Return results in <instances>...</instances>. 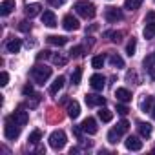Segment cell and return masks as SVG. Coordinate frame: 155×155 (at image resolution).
Wrapping results in <instances>:
<instances>
[{
	"label": "cell",
	"instance_id": "obj_1",
	"mask_svg": "<svg viewBox=\"0 0 155 155\" xmlns=\"http://www.w3.org/2000/svg\"><path fill=\"white\" fill-rule=\"evenodd\" d=\"M73 9L77 11V15L82 17V18H93L97 15V9H95V4L93 2H88V0H77Z\"/></svg>",
	"mask_w": 155,
	"mask_h": 155
},
{
	"label": "cell",
	"instance_id": "obj_2",
	"mask_svg": "<svg viewBox=\"0 0 155 155\" xmlns=\"http://www.w3.org/2000/svg\"><path fill=\"white\" fill-rule=\"evenodd\" d=\"M31 77H33V81L40 86H44V82L51 77V68L48 66H42V64H37L33 69H31Z\"/></svg>",
	"mask_w": 155,
	"mask_h": 155
},
{
	"label": "cell",
	"instance_id": "obj_3",
	"mask_svg": "<svg viewBox=\"0 0 155 155\" xmlns=\"http://www.w3.org/2000/svg\"><path fill=\"white\" fill-rule=\"evenodd\" d=\"M20 124H17L11 117H8V120H6V126H4V135H6V139H9V140H15V139H18V135H20Z\"/></svg>",
	"mask_w": 155,
	"mask_h": 155
},
{
	"label": "cell",
	"instance_id": "obj_4",
	"mask_svg": "<svg viewBox=\"0 0 155 155\" xmlns=\"http://www.w3.org/2000/svg\"><path fill=\"white\" fill-rule=\"evenodd\" d=\"M66 133L62 131V130H55L51 135H49V146L53 148V150H62L64 146H66Z\"/></svg>",
	"mask_w": 155,
	"mask_h": 155
},
{
	"label": "cell",
	"instance_id": "obj_5",
	"mask_svg": "<svg viewBox=\"0 0 155 155\" xmlns=\"http://www.w3.org/2000/svg\"><path fill=\"white\" fill-rule=\"evenodd\" d=\"M104 18H106L108 22L115 24V22L122 20V18H124V15H122V11H120L119 8H113V6H110V8H106V11H104Z\"/></svg>",
	"mask_w": 155,
	"mask_h": 155
},
{
	"label": "cell",
	"instance_id": "obj_6",
	"mask_svg": "<svg viewBox=\"0 0 155 155\" xmlns=\"http://www.w3.org/2000/svg\"><path fill=\"white\" fill-rule=\"evenodd\" d=\"M81 130H82L84 133H88V135H95V133L99 131L97 120H95L93 117H88V119H84V120H82V124H81Z\"/></svg>",
	"mask_w": 155,
	"mask_h": 155
},
{
	"label": "cell",
	"instance_id": "obj_7",
	"mask_svg": "<svg viewBox=\"0 0 155 155\" xmlns=\"http://www.w3.org/2000/svg\"><path fill=\"white\" fill-rule=\"evenodd\" d=\"M90 86H91L95 91H102V90H104V86H106V79H104L102 75L95 73V75H91V77H90Z\"/></svg>",
	"mask_w": 155,
	"mask_h": 155
},
{
	"label": "cell",
	"instance_id": "obj_8",
	"mask_svg": "<svg viewBox=\"0 0 155 155\" xmlns=\"http://www.w3.org/2000/svg\"><path fill=\"white\" fill-rule=\"evenodd\" d=\"M11 119L17 122V124H20V126H26L28 124V120H29V115H28V111L24 110V106H20L13 115H11Z\"/></svg>",
	"mask_w": 155,
	"mask_h": 155
},
{
	"label": "cell",
	"instance_id": "obj_9",
	"mask_svg": "<svg viewBox=\"0 0 155 155\" xmlns=\"http://www.w3.org/2000/svg\"><path fill=\"white\" fill-rule=\"evenodd\" d=\"M124 144H126V148H128L130 151H139V150H142V140H140L139 137H135V135L126 137Z\"/></svg>",
	"mask_w": 155,
	"mask_h": 155
},
{
	"label": "cell",
	"instance_id": "obj_10",
	"mask_svg": "<svg viewBox=\"0 0 155 155\" xmlns=\"http://www.w3.org/2000/svg\"><path fill=\"white\" fill-rule=\"evenodd\" d=\"M62 26H64V29H66V31H77V29L81 28L79 20H77L73 15H66V17H64V20H62Z\"/></svg>",
	"mask_w": 155,
	"mask_h": 155
},
{
	"label": "cell",
	"instance_id": "obj_11",
	"mask_svg": "<svg viewBox=\"0 0 155 155\" xmlns=\"http://www.w3.org/2000/svg\"><path fill=\"white\" fill-rule=\"evenodd\" d=\"M42 24L48 26V28H55L57 26V17H55V13L51 9H48V11L42 13Z\"/></svg>",
	"mask_w": 155,
	"mask_h": 155
},
{
	"label": "cell",
	"instance_id": "obj_12",
	"mask_svg": "<svg viewBox=\"0 0 155 155\" xmlns=\"http://www.w3.org/2000/svg\"><path fill=\"white\" fill-rule=\"evenodd\" d=\"M79 115H81V104L77 102V101H71L68 104V117L69 119H77Z\"/></svg>",
	"mask_w": 155,
	"mask_h": 155
},
{
	"label": "cell",
	"instance_id": "obj_13",
	"mask_svg": "<svg viewBox=\"0 0 155 155\" xmlns=\"http://www.w3.org/2000/svg\"><path fill=\"white\" fill-rule=\"evenodd\" d=\"M137 130H139L140 137H144V139L151 137V124L150 122H137Z\"/></svg>",
	"mask_w": 155,
	"mask_h": 155
},
{
	"label": "cell",
	"instance_id": "obj_14",
	"mask_svg": "<svg viewBox=\"0 0 155 155\" xmlns=\"http://www.w3.org/2000/svg\"><path fill=\"white\" fill-rule=\"evenodd\" d=\"M13 9H15V0H4V2L0 4V15L2 17H8Z\"/></svg>",
	"mask_w": 155,
	"mask_h": 155
},
{
	"label": "cell",
	"instance_id": "obj_15",
	"mask_svg": "<svg viewBox=\"0 0 155 155\" xmlns=\"http://www.w3.org/2000/svg\"><path fill=\"white\" fill-rule=\"evenodd\" d=\"M20 48H22V42H20L18 38H9V40L6 42V49H8L9 53H18Z\"/></svg>",
	"mask_w": 155,
	"mask_h": 155
},
{
	"label": "cell",
	"instance_id": "obj_16",
	"mask_svg": "<svg viewBox=\"0 0 155 155\" xmlns=\"http://www.w3.org/2000/svg\"><path fill=\"white\" fill-rule=\"evenodd\" d=\"M115 97H117L119 102H130V101H131V93H130L126 88H117Z\"/></svg>",
	"mask_w": 155,
	"mask_h": 155
},
{
	"label": "cell",
	"instance_id": "obj_17",
	"mask_svg": "<svg viewBox=\"0 0 155 155\" xmlns=\"http://www.w3.org/2000/svg\"><path fill=\"white\" fill-rule=\"evenodd\" d=\"M106 102V99L104 97H101V95H86V104L88 106H102Z\"/></svg>",
	"mask_w": 155,
	"mask_h": 155
},
{
	"label": "cell",
	"instance_id": "obj_18",
	"mask_svg": "<svg viewBox=\"0 0 155 155\" xmlns=\"http://www.w3.org/2000/svg\"><path fill=\"white\" fill-rule=\"evenodd\" d=\"M64 82H66V79H64V77H57V79H55V82L49 86V93L51 95H57L62 88H64Z\"/></svg>",
	"mask_w": 155,
	"mask_h": 155
},
{
	"label": "cell",
	"instance_id": "obj_19",
	"mask_svg": "<svg viewBox=\"0 0 155 155\" xmlns=\"http://www.w3.org/2000/svg\"><path fill=\"white\" fill-rule=\"evenodd\" d=\"M40 9H42V6H40V4H28L24 11H26V15H28L29 18H33V17H37V15L40 13Z\"/></svg>",
	"mask_w": 155,
	"mask_h": 155
},
{
	"label": "cell",
	"instance_id": "obj_20",
	"mask_svg": "<svg viewBox=\"0 0 155 155\" xmlns=\"http://www.w3.org/2000/svg\"><path fill=\"white\" fill-rule=\"evenodd\" d=\"M153 60H155V57H146V58H144V68L148 69V73H150V77H151V81H155V68H153Z\"/></svg>",
	"mask_w": 155,
	"mask_h": 155
},
{
	"label": "cell",
	"instance_id": "obj_21",
	"mask_svg": "<svg viewBox=\"0 0 155 155\" xmlns=\"http://www.w3.org/2000/svg\"><path fill=\"white\" fill-rule=\"evenodd\" d=\"M48 42L51 44V46H64L66 42H68V38L66 37H60V35H51V37H48Z\"/></svg>",
	"mask_w": 155,
	"mask_h": 155
},
{
	"label": "cell",
	"instance_id": "obj_22",
	"mask_svg": "<svg viewBox=\"0 0 155 155\" xmlns=\"http://www.w3.org/2000/svg\"><path fill=\"white\" fill-rule=\"evenodd\" d=\"M99 119H101L102 122H110V120L113 119V111L108 110V108H101V111H99Z\"/></svg>",
	"mask_w": 155,
	"mask_h": 155
},
{
	"label": "cell",
	"instance_id": "obj_23",
	"mask_svg": "<svg viewBox=\"0 0 155 155\" xmlns=\"http://www.w3.org/2000/svg\"><path fill=\"white\" fill-rule=\"evenodd\" d=\"M142 2L144 0H124V8L130 9V11H135V9H139L142 6Z\"/></svg>",
	"mask_w": 155,
	"mask_h": 155
},
{
	"label": "cell",
	"instance_id": "obj_24",
	"mask_svg": "<svg viewBox=\"0 0 155 155\" xmlns=\"http://www.w3.org/2000/svg\"><path fill=\"white\" fill-rule=\"evenodd\" d=\"M81 79H82V68H75L73 73H71V84H81Z\"/></svg>",
	"mask_w": 155,
	"mask_h": 155
},
{
	"label": "cell",
	"instance_id": "obj_25",
	"mask_svg": "<svg viewBox=\"0 0 155 155\" xmlns=\"http://www.w3.org/2000/svg\"><path fill=\"white\" fill-rule=\"evenodd\" d=\"M110 64L115 66V68H124V60H122V57H119L117 53H111V55H110Z\"/></svg>",
	"mask_w": 155,
	"mask_h": 155
},
{
	"label": "cell",
	"instance_id": "obj_26",
	"mask_svg": "<svg viewBox=\"0 0 155 155\" xmlns=\"http://www.w3.org/2000/svg\"><path fill=\"white\" fill-rule=\"evenodd\" d=\"M120 131L117 130V128H113V130H110V133H108V142H111V144H117L119 142V139H120Z\"/></svg>",
	"mask_w": 155,
	"mask_h": 155
},
{
	"label": "cell",
	"instance_id": "obj_27",
	"mask_svg": "<svg viewBox=\"0 0 155 155\" xmlns=\"http://www.w3.org/2000/svg\"><path fill=\"white\" fill-rule=\"evenodd\" d=\"M144 37L146 38H153L155 37V22H148L144 28Z\"/></svg>",
	"mask_w": 155,
	"mask_h": 155
},
{
	"label": "cell",
	"instance_id": "obj_28",
	"mask_svg": "<svg viewBox=\"0 0 155 155\" xmlns=\"http://www.w3.org/2000/svg\"><path fill=\"white\" fill-rule=\"evenodd\" d=\"M104 62H106V60H104L102 55H95V57L91 58V66H93L95 69H101V68L104 66Z\"/></svg>",
	"mask_w": 155,
	"mask_h": 155
},
{
	"label": "cell",
	"instance_id": "obj_29",
	"mask_svg": "<svg viewBox=\"0 0 155 155\" xmlns=\"http://www.w3.org/2000/svg\"><path fill=\"white\" fill-rule=\"evenodd\" d=\"M151 102H153V99H151L150 95H146V97L140 101V110H142V111H150V110H151Z\"/></svg>",
	"mask_w": 155,
	"mask_h": 155
},
{
	"label": "cell",
	"instance_id": "obj_30",
	"mask_svg": "<svg viewBox=\"0 0 155 155\" xmlns=\"http://www.w3.org/2000/svg\"><path fill=\"white\" fill-rule=\"evenodd\" d=\"M106 37H111V38H110L111 42H117V44L122 42V31H108Z\"/></svg>",
	"mask_w": 155,
	"mask_h": 155
},
{
	"label": "cell",
	"instance_id": "obj_31",
	"mask_svg": "<svg viewBox=\"0 0 155 155\" xmlns=\"http://www.w3.org/2000/svg\"><path fill=\"white\" fill-rule=\"evenodd\" d=\"M40 139H42V131H40V130H33L28 140H29L31 144H38V140H40Z\"/></svg>",
	"mask_w": 155,
	"mask_h": 155
},
{
	"label": "cell",
	"instance_id": "obj_32",
	"mask_svg": "<svg viewBox=\"0 0 155 155\" xmlns=\"http://www.w3.org/2000/svg\"><path fill=\"white\" fill-rule=\"evenodd\" d=\"M51 60H53V64H57V66H66L68 57H62V55L58 53V55H51Z\"/></svg>",
	"mask_w": 155,
	"mask_h": 155
},
{
	"label": "cell",
	"instance_id": "obj_33",
	"mask_svg": "<svg viewBox=\"0 0 155 155\" xmlns=\"http://www.w3.org/2000/svg\"><path fill=\"white\" fill-rule=\"evenodd\" d=\"M135 49H137V40L131 38V40L128 42V46H126V53H128L130 57H133V55H135Z\"/></svg>",
	"mask_w": 155,
	"mask_h": 155
},
{
	"label": "cell",
	"instance_id": "obj_34",
	"mask_svg": "<svg viewBox=\"0 0 155 155\" xmlns=\"http://www.w3.org/2000/svg\"><path fill=\"white\" fill-rule=\"evenodd\" d=\"M82 53H84V48H82V46H75V48L69 51V57L77 58V57H82Z\"/></svg>",
	"mask_w": 155,
	"mask_h": 155
},
{
	"label": "cell",
	"instance_id": "obj_35",
	"mask_svg": "<svg viewBox=\"0 0 155 155\" xmlns=\"http://www.w3.org/2000/svg\"><path fill=\"white\" fill-rule=\"evenodd\" d=\"M117 130H119V131H120V133H126V131H128V130H130V122H128V120H124V119H122V120H120V122H119V124H117Z\"/></svg>",
	"mask_w": 155,
	"mask_h": 155
},
{
	"label": "cell",
	"instance_id": "obj_36",
	"mask_svg": "<svg viewBox=\"0 0 155 155\" xmlns=\"http://www.w3.org/2000/svg\"><path fill=\"white\" fill-rule=\"evenodd\" d=\"M18 28H20V31H24V33L31 31V24H29V22H26V20H24V22H20V26H18Z\"/></svg>",
	"mask_w": 155,
	"mask_h": 155
},
{
	"label": "cell",
	"instance_id": "obj_37",
	"mask_svg": "<svg viewBox=\"0 0 155 155\" xmlns=\"http://www.w3.org/2000/svg\"><path fill=\"white\" fill-rule=\"evenodd\" d=\"M8 81H9V75H8L6 71H2V75H0V86H6Z\"/></svg>",
	"mask_w": 155,
	"mask_h": 155
},
{
	"label": "cell",
	"instance_id": "obj_38",
	"mask_svg": "<svg viewBox=\"0 0 155 155\" xmlns=\"http://www.w3.org/2000/svg\"><path fill=\"white\" fill-rule=\"evenodd\" d=\"M128 111H130V110H128L124 104H119V106H117V113H120V115H128Z\"/></svg>",
	"mask_w": 155,
	"mask_h": 155
},
{
	"label": "cell",
	"instance_id": "obj_39",
	"mask_svg": "<svg viewBox=\"0 0 155 155\" xmlns=\"http://www.w3.org/2000/svg\"><path fill=\"white\" fill-rule=\"evenodd\" d=\"M22 93H24V95H31V93H33V86H31V84H26V86L22 88Z\"/></svg>",
	"mask_w": 155,
	"mask_h": 155
},
{
	"label": "cell",
	"instance_id": "obj_40",
	"mask_svg": "<svg viewBox=\"0 0 155 155\" xmlns=\"http://www.w3.org/2000/svg\"><path fill=\"white\" fill-rule=\"evenodd\" d=\"M144 22H146V24H148V22H155V11H150V13L146 15V20H144Z\"/></svg>",
	"mask_w": 155,
	"mask_h": 155
},
{
	"label": "cell",
	"instance_id": "obj_41",
	"mask_svg": "<svg viewBox=\"0 0 155 155\" xmlns=\"http://www.w3.org/2000/svg\"><path fill=\"white\" fill-rule=\"evenodd\" d=\"M38 101H40V95H33V101L29 102V108H35L38 104Z\"/></svg>",
	"mask_w": 155,
	"mask_h": 155
},
{
	"label": "cell",
	"instance_id": "obj_42",
	"mask_svg": "<svg viewBox=\"0 0 155 155\" xmlns=\"http://www.w3.org/2000/svg\"><path fill=\"white\" fill-rule=\"evenodd\" d=\"M48 2H49L53 8H57V6H62V4H64V0H48Z\"/></svg>",
	"mask_w": 155,
	"mask_h": 155
},
{
	"label": "cell",
	"instance_id": "obj_43",
	"mask_svg": "<svg viewBox=\"0 0 155 155\" xmlns=\"http://www.w3.org/2000/svg\"><path fill=\"white\" fill-rule=\"evenodd\" d=\"M48 57H49V51H42V53L37 55V60H42V58H48Z\"/></svg>",
	"mask_w": 155,
	"mask_h": 155
},
{
	"label": "cell",
	"instance_id": "obj_44",
	"mask_svg": "<svg viewBox=\"0 0 155 155\" xmlns=\"http://www.w3.org/2000/svg\"><path fill=\"white\" fill-rule=\"evenodd\" d=\"M151 117H153V119H155V106H153V108H151Z\"/></svg>",
	"mask_w": 155,
	"mask_h": 155
},
{
	"label": "cell",
	"instance_id": "obj_45",
	"mask_svg": "<svg viewBox=\"0 0 155 155\" xmlns=\"http://www.w3.org/2000/svg\"><path fill=\"white\" fill-rule=\"evenodd\" d=\"M153 153H155V148H153Z\"/></svg>",
	"mask_w": 155,
	"mask_h": 155
},
{
	"label": "cell",
	"instance_id": "obj_46",
	"mask_svg": "<svg viewBox=\"0 0 155 155\" xmlns=\"http://www.w3.org/2000/svg\"><path fill=\"white\" fill-rule=\"evenodd\" d=\"M153 57H155V53H153Z\"/></svg>",
	"mask_w": 155,
	"mask_h": 155
}]
</instances>
